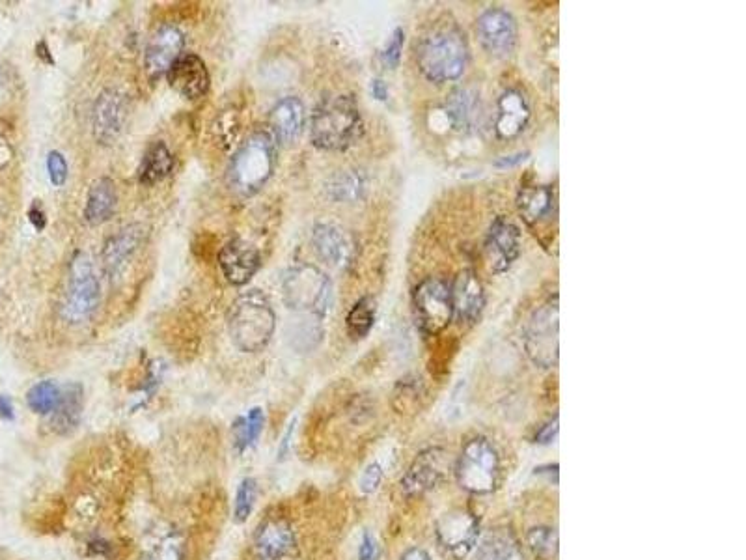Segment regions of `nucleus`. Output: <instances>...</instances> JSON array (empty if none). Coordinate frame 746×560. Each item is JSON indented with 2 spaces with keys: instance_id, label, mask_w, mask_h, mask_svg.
Here are the masks:
<instances>
[{
  "instance_id": "1",
  "label": "nucleus",
  "mask_w": 746,
  "mask_h": 560,
  "mask_svg": "<svg viewBox=\"0 0 746 560\" xmlns=\"http://www.w3.org/2000/svg\"><path fill=\"white\" fill-rule=\"evenodd\" d=\"M416 62L431 83H454L465 73L469 62L465 34L456 25L431 28L418 43Z\"/></svg>"
},
{
  "instance_id": "2",
  "label": "nucleus",
  "mask_w": 746,
  "mask_h": 560,
  "mask_svg": "<svg viewBox=\"0 0 746 560\" xmlns=\"http://www.w3.org/2000/svg\"><path fill=\"white\" fill-rule=\"evenodd\" d=\"M364 122L353 96L325 98L310 120V140L323 152H344L362 137Z\"/></svg>"
},
{
  "instance_id": "3",
  "label": "nucleus",
  "mask_w": 746,
  "mask_h": 560,
  "mask_svg": "<svg viewBox=\"0 0 746 560\" xmlns=\"http://www.w3.org/2000/svg\"><path fill=\"white\" fill-rule=\"evenodd\" d=\"M228 322L235 348L243 353H258L273 338L277 314L267 295L250 290L235 299Z\"/></svg>"
},
{
  "instance_id": "4",
  "label": "nucleus",
  "mask_w": 746,
  "mask_h": 560,
  "mask_svg": "<svg viewBox=\"0 0 746 560\" xmlns=\"http://www.w3.org/2000/svg\"><path fill=\"white\" fill-rule=\"evenodd\" d=\"M277 163V142L269 131H256L245 140L228 167V185L235 195H256L271 178Z\"/></svg>"
},
{
  "instance_id": "5",
  "label": "nucleus",
  "mask_w": 746,
  "mask_h": 560,
  "mask_svg": "<svg viewBox=\"0 0 746 560\" xmlns=\"http://www.w3.org/2000/svg\"><path fill=\"white\" fill-rule=\"evenodd\" d=\"M282 295L291 310L321 318L331 308L332 282L319 267L299 264L284 273Z\"/></svg>"
},
{
  "instance_id": "6",
  "label": "nucleus",
  "mask_w": 746,
  "mask_h": 560,
  "mask_svg": "<svg viewBox=\"0 0 746 560\" xmlns=\"http://www.w3.org/2000/svg\"><path fill=\"white\" fill-rule=\"evenodd\" d=\"M500 458L495 445L482 435L465 443L456 462L457 484L472 495H487L497 490Z\"/></svg>"
},
{
  "instance_id": "7",
  "label": "nucleus",
  "mask_w": 746,
  "mask_h": 560,
  "mask_svg": "<svg viewBox=\"0 0 746 560\" xmlns=\"http://www.w3.org/2000/svg\"><path fill=\"white\" fill-rule=\"evenodd\" d=\"M99 299L101 288L94 264L86 252H77L71 260L68 292L62 303L64 322L77 325L90 320V316L99 307Z\"/></svg>"
},
{
  "instance_id": "8",
  "label": "nucleus",
  "mask_w": 746,
  "mask_h": 560,
  "mask_svg": "<svg viewBox=\"0 0 746 560\" xmlns=\"http://www.w3.org/2000/svg\"><path fill=\"white\" fill-rule=\"evenodd\" d=\"M558 322V297L554 295L539 305L526 323V355L539 368H554L558 364Z\"/></svg>"
},
{
  "instance_id": "9",
  "label": "nucleus",
  "mask_w": 746,
  "mask_h": 560,
  "mask_svg": "<svg viewBox=\"0 0 746 560\" xmlns=\"http://www.w3.org/2000/svg\"><path fill=\"white\" fill-rule=\"evenodd\" d=\"M416 325L426 335H437L454 320L450 286L441 279H426L413 294Z\"/></svg>"
},
{
  "instance_id": "10",
  "label": "nucleus",
  "mask_w": 746,
  "mask_h": 560,
  "mask_svg": "<svg viewBox=\"0 0 746 560\" xmlns=\"http://www.w3.org/2000/svg\"><path fill=\"white\" fill-rule=\"evenodd\" d=\"M435 534L439 546L443 547L448 557L465 559L480 540V521L469 510L454 508L437 521Z\"/></svg>"
},
{
  "instance_id": "11",
  "label": "nucleus",
  "mask_w": 746,
  "mask_h": 560,
  "mask_svg": "<svg viewBox=\"0 0 746 560\" xmlns=\"http://www.w3.org/2000/svg\"><path fill=\"white\" fill-rule=\"evenodd\" d=\"M478 38L485 51L495 58H508L517 47V23L510 12L491 8L478 19Z\"/></svg>"
},
{
  "instance_id": "12",
  "label": "nucleus",
  "mask_w": 746,
  "mask_h": 560,
  "mask_svg": "<svg viewBox=\"0 0 746 560\" xmlns=\"http://www.w3.org/2000/svg\"><path fill=\"white\" fill-rule=\"evenodd\" d=\"M521 254V232L506 217H497L485 236V256L493 273H506Z\"/></svg>"
},
{
  "instance_id": "13",
  "label": "nucleus",
  "mask_w": 746,
  "mask_h": 560,
  "mask_svg": "<svg viewBox=\"0 0 746 560\" xmlns=\"http://www.w3.org/2000/svg\"><path fill=\"white\" fill-rule=\"evenodd\" d=\"M448 467V454L443 448H428L420 452L401 478V491L407 497H420L433 490L441 480Z\"/></svg>"
},
{
  "instance_id": "14",
  "label": "nucleus",
  "mask_w": 746,
  "mask_h": 560,
  "mask_svg": "<svg viewBox=\"0 0 746 560\" xmlns=\"http://www.w3.org/2000/svg\"><path fill=\"white\" fill-rule=\"evenodd\" d=\"M127 107H125V96L118 90L107 88L103 90L96 99L94 111H92V129L94 139L101 146H111L124 129Z\"/></svg>"
},
{
  "instance_id": "15",
  "label": "nucleus",
  "mask_w": 746,
  "mask_h": 560,
  "mask_svg": "<svg viewBox=\"0 0 746 560\" xmlns=\"http://www.w3.org/2000/svg\"><path fill=\"white\" fill-rule=\"evenodd\" d=\"M166 79L176 94L191 101L206 96L211 83L206 62L194 53H181L180 58L166 71Z\"/></svg>"
},
{
  "instance_id": "16",
  "label": "nucleus",
  "mask_w": 746,
  "mask_h": 560,
  "mask_svg": "<svg viewBox=\"0 0 746 560\" xmlns=\"http://www.w3.org/2000/svg\"><path fill=\"white\" fill-rule=\"evenodd\" d=\"M224 279L234 286H245L262 266L260 251L245 239L235 238L222 247L219 254Z\"/></svg>"
},
{
  "instance_id": "17",
  "label": "nucleus",
  "mask_w": 746,
  "mask_h": 560,
  "mask_svg": "<svg viewBox=\"0 0 746 560\" xmlns=\"http://www.w3.org/2000/svg\"><path fill=\"white\" fill-rule=\"evenodd\" d=\"M146 236H148L146 226L135 223L125 226L116 236L107 239V243L103 247V254H101V262L105 267V273L111 279L120 277V273L129 264V260L137 254V251L142 247V243L146 241Z\"/></svg>"
},
{
  "instance_id": "18",
  "label": "nucleus",
  "mask_w": 746,
  "mask_h": 560,
  "mask_svg": "<svg viewBox=\"0 0 746 560\" xmlns=\"http://www.w3.org/2000/svg\"><path fill=\"white\" fill-rule=\"evenodd\" d=\"M450 295L456 320L469 325L480 320L485 307V292L482 280L474 271H461L450 286Z\"/></svg>"
},
{
  "instance_id": "19",
  "label": "nucleus",
  "mask_w": 746,
  "mask_h": 560,
  "mask_svg": "<svg viewBox=\"0 0 746 560\" xmlns=\"http://www.w3.org/2000/svg\"><path fill=\"white\" fill-rule=\"evenodd\" d=\"M532 118V109L525 94L519 88H508L497 103L495 133L498 139H517L525 131Z\"/></svg>"
},
{
  "instance_id": "20",
  "label": "nucleus",
  "mask_w": 746,
  "mask_h": 560,
  "mask_svg": "<svg viewBox=\"0 0 746 560\" xmlns=\"http://www.w3.org/2000/svg\"><path fill=\"white\" fill-rule=\"evenodd\" d=\"M312 245L319 258L332 267L349 266L355 256V241L336 224H316L312 232Z\"/></svg>"
},
{
  "instance_id": "21",
  "label": "nucleus",
  "mask_w": 746,
  "mask_h": 560,
  "mask_svg": "<svg viewBox=\"0 0 746 560\" xmlns=\"http://www.w3.org/2000/svg\"><path fill=\"white\" fill-rule=\"evenodd\" d=\"M183 43L185 38L180 28L174 25H163L155 30L144 60L150 79H159L161 75H166L170 66L180 58Z\"/></svg>"
},
{
  "instance_id": "22",
  "label": "nucleus",
  "mask_w": 746,
  "mask_h": 560,
  "mask_svg": "<svg viewBox=\"0 0 746 560\" xmlns=\"http://www.w3.org/2000/svg\"><path fill=\"white\" fill-rule=\"evenodd\" d=\"M295 546V532L286 519L267 518L254 534V549L262 560L286 559Z\"/></svg>"
},
{
  "instance_id": "23",
  "label": "nucleus",
  "mask_w": 746,
  "mask_h": 560,
  "mask_svg": "<svg viewBox=\"0 0 746 560\" xmlns=\"http://www.w3.org/2000/svg\"><path fill=\"white\" fill-rule=\"evenodd\" d=\"M306 111L295 96L280 99L269 112V135L280 144H293L303 133Z\"/></svg>"
},
{
  "instance_id": "24",
  "label": "nucleus",
  "mask_w": 746,
  "mask_h": 560,
  "mask_svg": "<svg viewBox=\"0 0 746 560\" xmlns=\"http://www.w3.org/2000/svg\"><path fill=\"white\" fill-rule=\"evenodd\" d=\"M446 116L450 118L452 126L459 131H470L480 126L482 120V101L480 96L470 88H457L446 99Z\"/></svg>"
},
{
  "instance_id": "25",
  "label": "nucleus",
  "mask_w": 746,
  "mask_h": 560,
  "mask_svg": "<svg viewBox=\"0 0 746 560\" xmlns=\"http://www.w3.org/2000/svg\"><path fill=\"white\" fill-rule=\"evenodd\" d=\"M84 411V389L81 383H68L62 387V398L51 419V426L58 435H70L81 424Z\"/></svg>"
},
{
  "instance_id": "26",
  "label": "nucleus",
  "mask_w": 746,
  "mask_h": 560,
  "mask_svg": "<svg viewBox=\"0 0 746 560\" xmlns=\"http://www.w3.org/2000/svg\"><path fill=\"white\" fill-rule=\"evenodd\" d=\"M116 206H118L116 185L111 178H101L88 191L86 206H84V221L90 226L107 223L114 215Z\"/></svg>"
},
{
  "instance_id": "27",
  "label": "nucleus",
  "mask_w": 746,
  "mask_h": 560,
  "mask_svg": "<svg viewBox=\"0 0 746 560\" xmlns=\"http://www.w3.org/2000/svg\"><path fill=\"white\" fill-rule=\"evenodd\" d=\"M474 560H525L513 532L495 529L485 534L474 547Z\"/></svg>"
},
{
  "instance_id": "28",
  "label": "nucleus",
  "mask_w": 746,
  "mask_h": 560,
  "mask_svg": "<svg viewBox=\"0 0 746 560\" xmlns=\"http://www.w3.org/2000/svg\"><path fill=\"white\" fill-rule=\"evenodd\" d=\"M517 208L526 224H536L553 213L554 191L547 185L523 187L517 195Z\"/></svg>"
},
{
  "instance_id": "29",
  "label": "nucleus",
  "mask_w": 746,
  "mask_h": 560,
  "mask_svg": "<svg viewBox=\"0 0 746 560\" xmlns=\"http://www.w3.org/2000/svg\"><path fill=\"white\" fill-rule=\"evenodd\" d=\"M174 168V157L166 148L165 142H153L142 157L139 168V182L142 185H155L163 182Z\"/></svg>"
},
{
  "instance_id": "30",
  "label": "nucleus",
  "mask_w": 746,
  "mask_h": 560,
  "mask_svg": "<svg viewBox=\"0 0 746 560\" xmlns=\"http://www.w3.org/2000/svg\"><path fill=\"white\" fill-rule=\"evenodd\" d=\"M366 191V178L360 170H340L327 182V193L336 202H355Z\"/></svg>"
},
{
  "instance_id": "31",
  "label": "nucleus",
  "mask_w": 746,
  "mask_h": 560,
  "mask_svg": "<svg viewBox=\"0 0 746 560\" xmlns=\"http://www.w3.org/2000/svg\"><path fill=\"white\" fill-rule=\"evenodd\" d=\"M265 415L262 407H252L247 417H239L234 422L235 447L239 452L252 447L263 432Z\"/></svg>"
},
{
  "instance_id": "32",
  "label": "nucleus",
  "mask_w": 746,
  "mask_h": 560,
  "mask_svg": "<svg viewBox=\"0 0 746 560\" xmlns=\"http://www.w3.org/2000/svg\"><path fill=\"white\" fill-rule=\"evenodd\" d=\"M375 310L377 307L372 297H362L353 305L346 318L347 333L351 338L360 340L372 331L373 323H375Z\"/></svg>"
},
{
  "instance_id": "33",
  "label": "nucleus",
  "mask_w": 746,
  "mask_h": 560,
  "mask_svg": "<svg viewBox=\"0 0 746 560\" xmlns=\"http://www.w3.org/2000/svg\"><path fill=\"white\" fill-rule=\"evenodd\" d=\"M62 389L55 381H40L27 394V404L36 415H53L60 404Z\"/></svg>"
},
{
  "instance_id": "34",
  "label": "nucleus",
  "mask_w": 746,
  "mask_h": 560,
  "mask_svg": "<svg viewBox=\"0 0 746 560\" xmlns=\"http://www.w3.org/2000/svg\"><path fill=\"white\" fill-rule=\"evenodd\" d=\"M258 499V482L256 478H243L241 484L237 486L234 503V521L237 525H243L250 518L254 504Z\"/></svg>"
},
{
  "instance_id": "35",
  "label": "nucleus",
  "mask_w": 746,
  "mask_h": 560,
  "mask_svg": "<svg viewBox=\"0 0 746 560\" xmlns=\"http://www.w3.org/2000/svg\"><path fill=\"white\" fill-rule=\"evenodd\" d=\"M526 544L539 559H553L558 551V534L551 527H534L526 534Z\"/></svg>"
},
{
  "instance_id": "36",
  "label": "nucleus",
  "mask_w": 746,
  "mask_h": 560,
  "mask_svg": "<svg viewBox=\"0 0 746 560\" xmlns=\"http://www.w3.org/2000/svg\"><path fill=\"white\" fill-rule=\"evenodd\" d=\"M142 560H185L183 544L176 536L161 538L157 544H153Z\"/></svg>"
},
{
  "instance_id": "37",
  "label": "nucleus",
  "mask_w": 746,
  "mask_h": 560,
  "mask_svg": "<svg viewBox=\"0 0 746 560\" xmlns=\"http://www.w3.org/2000/svg\"><path fill=\"white\" fill-rule=\"evenodd\" d=\"M403 43H405V32L401 28H396L390 36L383 53H381V62L385 64V68L388 70H394L398 68L400 64L401 51H403Z\"/></svg>"
},
{
  "instance_id": "38",
  "label": "nucleus",
  "mask_w": 746,
  "mask_h": 560,
  "mask_svg": "<svg viewBox=\"0 0 746 560\" xmlns=\"http://www.w3.org/2000/svg\"><path fill=\"white\" fill-rule=\"evenodd\" d=\"M47 172H49V180L55 185V187H62L66 180H68V161L66 157L60 154V152H51L47 155Z\"/></svg>"
},
{
  "instance_id": "39",
  "label": "nucleus",
  "mask_w": 746,
  "mask_h": 560,
  "mask_svg": "<svg viewBox=\"0 0 746 560\" xmlns=\"http://www.w3.org/2000/svg\"><path fill=\"white\" fill-rule=\"evenodd\" d=\"M381 482H383V467L379 463H370L360 476V491L364 495H373L379 490Z\"/></svg>"
},
{
  "instance_id": "40",
  "label": "nucleus",
  "mask_w": 746,
  "mask_h": 560,
  "mask_svg": "<svg viewBox=\"0 0 746 560\" xmlns=\"http://www.w3.org/2000/svg\"><path fill=\"white\" fill-rule=\"evenodd\" d=\"M379 559V546L377 540L373 538L370 532L362 534L359 546V560H377Z\"/></svg>"
},
{
  "instance_id": "41",
  "label": "nucleus",
  "mask_w": 746,
  "mask_h": 560,
  "mask_svg": "<svg viewBox=\"0 0 746 560\" xmlns=\"http://www.w3.org/2000/svg\"><path fill=\"white\" fill-rule=\"evenodd\" d=\"M558 415L554 417V419L549 420L547 424H543L541 428L538 430V434H536V443H539V445H551L553 443L554 439H556V435H558Z\"/></svg>"
},
{
  "instance_id": "42",
  "label": "nucleus",
  "mask_w": 746,
  "mask_h": 560,
  "mask_svg": "<svg viewBox=\"0 0 746 560\" xmlns=\"http://www.w3.org/2000/svg\"><path fill=\"white\" fill-rule=\"evenodd\" d=\"M528 155H530L528 154V152H519V154L504 155V157H500L498 161H495V167H515V165H519V163H523V161H526V159H528Z\"/></svg>"
},
{
  "instance_id": "43",
  "label": "nucleus",
  "mask_w": 746,
  "mask_h": 560,
  "mask_svg": "<svg viewBox=\"0 0 746 560\" xmlns=\"http://www.w3.org/2000/svg\"><path fill=\"white\" fill-rule=\"evenodd\" d=\"M28 219H30V223H32V226L38 230V232H42L43 228H45V213H43L42 208L38 206V204H34L32 208H30V211H28Z\"/></svg>"
},
{
  "instance_id": "44",
  "label": "nucleus",
  "mask_w": 746,
  "mask_h": 560,
  "mask_svg": "<svg viewBox=\"0 0 746 560\" xmlns=\"http://www.w3.org/2000/svg\"><path fill=\"white\" fill-rule=\"evenodd\" d=\"M0 419H15L14 404H12V400H10L8 396H2V394H0Z\"/></svg>"
},
{
  "instance_id": "45",
  "label": "nucleus",
  "mask_w": 746,
  "mask_h": 560,
  "mask_svg": "<svg viewBox=\"0 0 746 560\" xmlns=\"http://www.w3.org/2000/svg\"><path fill=\"white\" fill-rule=\"evenodd\" d=\"M372 94L373 98L379 99V101H387L388 86L385 84V81H381V79H373Z\"/></svg>"
},
{
  "instance_id": "46",
  "label": "nucleus",
  "mask_w": 746,
  "mask_h": 560,
  "mask_svg": "<svg viewBox=\"0 0 746 560\" xmlns=\"http://www.w3.org/2000/svg\"><path fill=\"white\" fill-rule=\"evenodd\" d=\"M400 560H431V557H429L424 549L413 547V549H407V551L401 555Z\"/></svg>"
},
{
  "instance_id": "47",
  "label": "nucleus",
  "mask_w": 746,
  "mask_h": 560,
  "mask_svg": "<svg viewBox=\"0 0 746 560\" xmlns=\"http://www.w3.org/2000/svg\"><path fill=\"white\" fill-rule=\"evenodd\" d=\"M38 56H42L43 60L47 62V64H53L55 60L51 58V55H49V49H47V45H45V42L40 43L38 45Z\"/></svg>"
},
{
  "instance_id": "48",
  "label": "nucleus",
  "mask_w": 746,
  "mask_h": 560,
  "mask_svg": "<svg viewBox=\"0 0 746 560\" xmlns=\"http://www.w3.org/2000/svg\"><path fill=\"white\" fill-rule=\"evenodd\" d=\"M291 434H293V424H290V430H288V434L284 435V441H282V447H280V458H284V456H286V452H288V445H290Z\"/></svg>"
}]
</instances>
